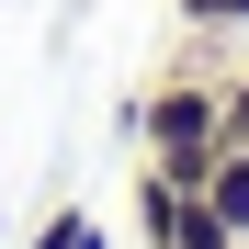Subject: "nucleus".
<instances>
[{
  "instance_id": "obj_1",
  "label": "nucleus",
  "mask_w": 249,
  "mask_h": 249,
  "mask_svg": "<svg viewBox=\"0 0 249 249\" xmlns=\"http://www.w3.org/2000/svg\"><path fill=\"white\" fill-rule=\"evenodd\" d=\"M124 124H136L147 170L159 181H193V193H204V170H215V147H227V102H215L204 68H170L147 102H124Z\"/></svg>"
},
{
  "instance_id": "obj_2",
  "label": "nucleus",
  "mask_w": 249,
  "mask_h": 249,
  "mask_svg": "<svg viewBox=\"0 0 249 249\" xmlns=\"http://www.w3.org/2000/svg\"><path fill=\"white\" fill-rule=\"evenodd\" d=\"M136 238H147V249H238L215 215H204L193 181H159V170H136Z\"/></svg>"
},
{
  "instance_id": "obj_3",
  "label": "nucleus",
  "mask_w": 249,
  "mask_h": 249,
  "mask_svg": "<svg viewBox=\"0 0 249 249\" xmlns=\"http://www.w3.org/2000/svg\"><path fill=\"white\" fill-rule=\"evenodd\" d=\"M204 215L249 249V147H215V170H204Z\"/></svg>"
},
{
  "instance_id": "obj_4",
  "label": "nucleus",
  "mask_w": 249,
  "mask_h": 249,
  "mask_svg": "<svg viewBox=\"0 0 249 249\" xmlns=\"http://www.w3.org/2000/svg\"><path fill=\"white\" fill-rule=\"evenodd\" d=\"M34 249H113V238H102V215H91V204H57V215L34 227Z\"/></svg>"
},
{
  "instance_id": "obj_5",
  "label": "nucleus",
  "mask_w": 249,
  "mask_h": 249,
  "mask_svg": "<svg viewBox=\"0 0 249 249\" xmlns=\"http://www.w3.org/2000/svg\"><path fill=\"white\" fill-rule=\"evenodd\" d=\"M181 34H249V0H170Z\"/></svg>"
},
{
  "instance_id": "obj_6",
  "label": "nucleus",
  "mask_w": 249,
  "mask_h": 249,
  "mask_svg": "<svg viewBox=\"0 0 249 249\" xmlns=\"http://www.w3.org/2000/svg\"><path fill=\"white\" fill-rule=\"evenodd\" d=\"M215 102H227V147H249V68H238V79H215Z\"/></svg>"
}]
</instances>
